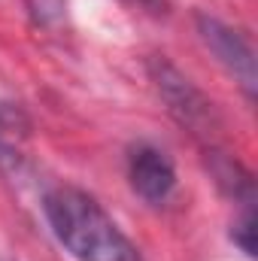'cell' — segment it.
<instances>
[{"label": "cell", "instance_id": "obj_1", "mask_svg": "<svg viewBox=\"0 0 258 261\" xmlns=\"http://www.w3.org/2000/svg\"><path fill=\"white\" fill-rule=\"evenodd\" d=\"M46 222L76 261H143L113 216L82 189L58 186L43 200Z\"/></svg>", "mask_w": 258, "mask_h": 261}, {"label": "cell", "instance_id": "obj_2", "mask_svg": "<svg viewBox=\"0 0 258 261\" xmlns=\"http://www.w3.org/2000/svg\"><path fill=\"white\" fill-rule=\"evenodd\" d=\"M149 76H152L161 100L167 103L170 116L183 128L192 130L194 137H207L210 140V134L219 128V116H216L213 103L203 97V91L194 88L192 79L186 73H179L167 58H152L149 61Z\"/></svg>", "mask_w": 258, "mask_h": 261}, {"label": "cell", "instance_id": "obj_3", "mask_svg": "<svg viewBox=\"0 0 258 261\" xmlns=\"http://www.w3.org/2000/svg\"><path fill=\"white\" fill-rule=\"evenodd\" d=\"M194 24H197L200 43L216 55L219 64L240 82L243 94L252 100V97H255V88H258V82H255V49H252V43H249L240 31H234L231 24H225V21L207 15V12H197Z\"/></svg>", "mask_w": 258, "mask_h": 261}, {"label": "cell", "instance_id": "obj_4", "mask_svg": "<svg viewBox=\"0 0 258 261\" xmlns=\"http://www.w3.org/2000/svg\"><path fill=\"white\" fill-rule=\"evenodd\" d=\"M128 179L131 189L149 203H164L176 189V167L170 155L158 146L140 143L128 155Z\"/></svg>", "mask_w": 258, "mask_h": 261}, {"label": "cell", "instance_id": "obj_5", "mask_svg": "<svg viewBox=\"0 0 258 261\" xmlns=\"http://www.w3.org/2000/svg\"><path fill=\"white\" fill-rule=\"evenodd\" d=\"M207 155H210V170H213L216 182L234 197V200H240L243 206H252V203H255V182H252V173H249L237 158H231V155H225V152H219V149H210Z\"/></svg>", "mask_w": 258, "mask_h": 261}, {"label": "cell", "instance_id": "obj_6", "mask_svg": "<svg viewBox=\"0 0 258 261\" xmlns=\"http://www.w3.org/2000/svg\"><path fill=\"white\" fill-rule=\"evenodd\" d=\"M28 137V119L18 107L0 103V167H15L21 161V140Z\"/></svg>", "mask_w": 258, "mask_h": 261}, {"label": "cell", "instance_id": "obj_7", "mask_svg": "<svg viewBox=\"0 0 258 261\" xmlns=\"http://www.w3.org/2000/svg\"><path fill=\"white\" fill-rule=\"evenodd\" d=\"M231 240H234L249 258H255V213H252V206H243L240 219L231 225Z\"/></svg>", "mask_w": 258, "mask_h": 261}, {"label": "cell", "instance_id": "obj_8", "mask_svg": "<svg viewBox=\"0 0 258 261\" xmlns=\"http://www.w3.org/2000/svg\"><path fill=\"white\" fill-rule=\"evenodd\" d=\"M24 3H28V12L34 15V21L43 28L58 24L67 12V0H24Z\"/></svg>", "mask_w": 258, "mask_h": 261}, {"label": "cell", "instance_id": "obj_9", "mask_svg": "<svg viewBox=\"0 0 258 261\" xmlns=\"http://www.w3.org/2000/svg\"><path fill=\"white\" fill-rule=\"evenodd\" d=\"M134 6H140V9H146V12H152V15H161V12H167V0H128Z\"/></svg>", "mask_w": 258, "mask_h": 261}]
</instances>
